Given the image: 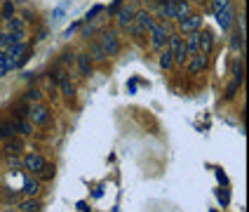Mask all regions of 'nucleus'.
I'll use <instances>...</instances> for the list:
<instances>
[{"instance_id":"nucleus-22","label":"nucleus","mask_w":249,"mask_h":212,"mask_svg":"<svg viewBox=\"0 0 249 212\" xmlns=\"http://www.w3.org/2000/svg\"><path fill=\"white\" fill-rule=\"evenodd\" d=\"M7 31H12V33H17V31H26V26H24V21L19 19V17H10L7 19Z\"/></svg>"},{"instance_id":"nucleus-7","label":"nucleus","mask_w":249,"mask_h":212,"mask_svg":"<svg viewBox=\"0 0 249 212\" xmlns=\"http://www.w3.org/2000/svg\"><path fill=\"white\" fill-rule=\"evenodd\" d=\"M233 21H235V10H233V5H228V7H223V10L216 12V24L221 26V31H231Z\"/></svg>"},{"instance_id":"nucleus-8","label":"nucleus","mask_w":249,"mask_h":212,"mask_svg":"<svg viewBox=\"0 0 249 212\" xmlns=\"http://www.w3.org/2000/svg\"><path fill=\"white\" fill-rule=\"evenodd\" d=\"M24 38H26V31H17V33H12V31H2L0 33V47H12V45H17V42H24Z\"/></svg>"},{"instance_id":"nucleus-39","label":"nucleus","mask_w":249,"mask_h":212,"mask_svg":"<svg viewBox=\"0 0 249 212\" xmlns=\"http://www.w3.org/2000/svg\"><path fill=\"white\" fill-rule=\"evenodd\" d=\"M78 208H80L83 212H89V208H87V203H85V200H80V203H78Z\"/></svg>"},{"instance_id":"nucleus-18","label":"nucleus","mask_w":249,"mask_h":212,"mask_svg":"<svg viewBox=\"0 0 249 212\" xmlns=\"http://www.w3.org/2000/svg\"><path fill=\"white\" fill-rule=\"evenodd\" d=\"M177 2V0H174ZM174 2H160V14L167 19H177V5Z\"/></svg>"},{"instance_id":"nucleus-16","label":"nucleus","mask_w":249,"mask_h":212,"mask_svg":"<svg viewBox=\"0 0 249 212\" xmlns=\"http://www.w3.org/2000/svg\"><path fill=\"white\" fill-rule=\"evenodd\" d=\"M89 57L97 59V61H106V59H108V55L104 52V47H101L99 42H92V45H89Z\"/></svg>"},{"instance_id":"nucleus-35","label":"nucleus","mask_w":249,"mask_h":212,"mask_svg":"<svg viewBox=\"0 0 249 212\" xmlns=\"http://www.w3.org/2000/svg\"><path fill=\"white\" fill-rule=\"evenodd\" d=\"M216 196H219V200H221L223 205H228V193H221V191H216Z\"/></svg>"},{"instance_id":"nucleus-26","label":"nucleus","mask_w":249,"mask_h":212,"mask_svg":"<svg viewBox=\"0 0 249 212\" xmlns=\"http://www.w3.org/2000/svg\"><path fill=\"white\" fill-rule=\"evenodd\" d=\"M5 151H7V155H17L19 151H21V141H7V146H5Z\"/></svg>"},{"instance_id":"nucleus-2","label":"nucleus","mask_w":249,"mask_h":212,"mask_svg":"<svg viewBox=\"0 0 249 212\" xmlns=\"http://www.w3.org/2000/svg\"><path fill=\"white\" fill-rule=\"evenodd\" d=\"M148 31H151V45L155 50H162L165 42L169 40V28H167V24L165 21H153V26Z\"/></svg>"},{"instance_id":"nucleus-25","label":"nucleus","mask_w":249,"mask_h":212,"mask_svg":"<svg viewBox=\"0 0 249 212\" xmlns=\"http://www.w3.org/2000/svg\"><path fill=\"white\" fill-rule=\"evenodd\" d=\"M242 85V80L240 78H233V83L228 85V90H226V99H233L235 97V92H237V87Z\"/></svg>"},{"instance_id":"nucleus-4","label":"nucleus","mask_w":249,"mask_h":212,"mask_svg":"<svg viewBox=\"0 0 249 212\" xmlns=\"http://www.w3.org/2000/svg\"><path fill=\"white\" fill-rule=\"evenodd\" d=\"M99 45L104 47V52H106L108 57H115L118 52H120V40H118V33H115V31H104Z\"/></svg>"},{"instance_id":"nucleus-9","label":"nucleus","mask_w":249,"mask_h":212,"mask_svg":"<svg viewBox=\"0 0 249 212\" xmlns=\"http://www.w3.org/2000/svg\"><path fill=\"white\" fill-rule=\"evenodd\" d=\"M45 158H42L40 154H26V158H24V168L28 170V172H33V174H38L42 168H45Z\"/></svg>"},{"instance_id":"nucleus-28","label":"nucleus","mask_w":249,"mask_h":212,"mask_svg":"<svg viewBox=\"0 0 249 212\" xmlns=\"http://www.w3.org/2000/svg\"><path fill=\"white\" fill-rule=\"evenodd\" d=\"M231 5V0H212V12L216 14L219 10H223V7H228Z\"/></svg>"},{"instance_id":"nucleus-30","label":"nucleus","mask_w":249,"mask_h":212,"mask_svg":"<svg viewBox=\"0 0 249 212\" xmlns=\"http://www.w3.org/2000/svg\"><path fill=\"white\" fill-rule=\"evenodd\" d=\"M7 165H10L12 170H19L21 165H24V163H21V160H19L17 155H7Z\"/></svg>"},{"instance_id":"nucleus-31","label":"nucleus","mask_w":249,"mask_h":212,"mask_svg":"<svg viewBox=\"0 0 249 212\" xmlns=\"http://www.w3.org/2000/svg\"><path fill=\"white\" fill-rule=\"evenodd\" d=\"M61 90H64V95H66V97H73V92H75V87H73L69 80H64V83H61Z\"/></svg>"},{"instance_id":"nucleus-41","label":"nucleus","mask_w":249,"mask_h":212,"mask_svg":"<svg viewBox=\"0 0 249 212\" xmlns=\"http://www.w3.org/2000/svg\"><path fill=\"white\" fill-rule=\"evenodd\" d=\"M160 2H174V0H160Z\"/></svg>"},{"instance_id":"nucleus-17","label":"nucleus","mask_w":249,"mask_h":212,"mask_svg":"<svg viewBox=\"0 0 249 212\" xmlns=\"http://www.w3.org/2000/svg\"><path fill=\"white\" fill-rule=\"evenodd\" d=\"M160 66H162L165 71H169L172 66H174V55H172V50H169V47H165V50H162V55H160Z\"/></svg>"},{"instance_id":"nucleus-3","label":"nucleus","mask_w":249,"mask_h":212,"mask_svg":"<svg viewBox=\"0 0 249 212\" xmlns=\"http://www.w3.org/2000/svg\"><path fill=\"white\" fill-rule=\"evenodd\" d=\"M169 50H172V55H174V64H179L183 66L186 61H188V52H186V45H183V38H181V33H174V36H169Z\"/></svg>"},{"instance_id":"nucleus-34","label":"nucleus","mask_w":249,"mask_h":212,"mask_svg":"<svg viewBox=\"0 0 249 212\" xmlns=\"http://www.w3.org/2000/svg\"><path fill=\"white\" fill-rule=\"evenodd\" d=\"M78 26H80V24H71V28H66V31H64V38H71V33H73Z\"/></svg>"},{"instance_id":"nucleus-40","label":"nucleus","mask_w":249,"mask_h":212,"mask_svg":"<svg viewBox=\"0 0 249 212\" xmlns=\"http://www.w3.org/2000/svg\"><path fill=\"white\" fill-rule=\"evenodd\" d=\"M2 76H5V71H2V69H0V78H2Z\"/></svg>"},{"instance_id":"nucleus-32","label":"nucleus","mask_w":249,"mask_h":212,"mask_svg":"<svg viewBox=\"0 0 249 212\" xmlns=\"http://www.w3.org/2000/svg\"><path fill=\"white\" fill-rule=\"evenodd\" d=\"M12 17V2H5V7H2V19H10Z\"/></svg>"},{"instance_id":"nucleus-15","label":"nucleus","mask_w":249,"mask_h":212,"mask_svg":"<svg viewBox=\"0 0 249 212\" xmlns=\"http://www.w3.org/2000/svg\"><path fill=\"white\" fill-rule=\"evenodd\" d=\"M12 125L17 132H21V135H33V125L28 123V120H24V118H14Z\"/></svg>"},{"instance_id":"nucleus-37","label":"nucleus","mask_w":249,"mask_h":212,"mask_svg":"<svg viewBox=\"0 0 249 212\" xmlns=\"http://www.w3.org/2000/svg\"><path fill=\"white\" fill-rule=\"evenodd\" d=\"M216 177H219V182H223V184H228V179H226V174H223L221 170H216Z\"/></svg>"},{"instance_id":"nucleus-27","label":"nucleus","mask_w":249,"mask_h":212,"mask_svg":"<svg viewBox=\"0 0 249 212\" xmlns=\"http://www.w3.org/2000/svg\"><path fill=\"white\" fill-rule=\"evenodd\" d=\"M38 177H40V179H52V177H54V165H47V163H45V168L38 172Z\"/></svg>"},{"instance_id":"nucleus-23","label":"nucleus","mask_w":249,"mask_h":212,"mask_svg":"<svg viewBox=\"0 0 249 212\" xmlns=\"http://www.w3.org/2000/svg\"><path fill=\"white\" fill-rule=\"evenodd\" d=\"M14 132H17V130H14L12 123H0V137H2V139H10V137H14Z\"/></svg>"},{"instance_id":"nucleus-12","label":"nucleus","mask_w":249,"mask_h":212,"mask_svg":"<svg viewBox=\"0 0 249 212\" xmlns=\"http://www.w3.org/2000/svg\"><path fill=\"white\" fill-rule=\"evenodd\" d=\"M197 40H200V31H193V33H188L186 38H183V45H186V52H188V59L195 57L200 52V47H197Z\"/></svg>"},{"instance_id":"nucleus-36","label":"nucleus","mask_w":249,"mask_h":212,"mask_svg":"<svg viewBox=\"0 0 249 212\" xmlns=\"http://www.w3.org/2000/svg\"><path fill=\"white\" fill-rule=\"evenodd\" d=\"M64 10H66V5H61V7H56L54 10V17L59 19V17H64Z\"/></svg>"},{"instance_id":"nucleus-10","label":"nucleus","mask_w":249,"mask_h":212,"mask_svg":"<svg viewBox=\"0 0 249 212\" xmlns=\"http://www.w3.org/2000/svg\"><path fill=\"white\" fill-rule=\"evenodd\" d=\"M134 14H137V7H134V5H129V2H127V5H120V7H118V21H120V26H129V24H132V21H134Z\"/></svg>"},{"instance_id":"nucleus-42","label":"nucleus","mask_w":249,"mask_h":212,"mask_svg":"<svg viewBox=\"0 0 249 212\" xmlns=\"http://www.w3.org/2000/svg\"><path fill=\"white\" fill-rule=\"evenodd\" d=\"M148 2H160V0H148Z\"/></svg>"},{"instance_id":"nucleus-33","label":"nucleus","mask_w":249,"mask_h":212,"mask_svg":"<svg viewBox=\"0 0 249 212\" xmlns=\"http://www.w3.org/2000/svg\"><path fill=\"white\" fill-rule=\"evenodd\" d=\"M40 99V92L38 90H31V92H26V101H38Z\"/></svg>"},{"instance_id":"nucleus-29","label":"nucleus","mask_w":249,"mask_h":212,"mask_svg":"<svg viewBox=\"0 0 249 212\" xmlns=\"http://www.w3.org/2000/svg\"><path fill=\"white\" fill-rule=\"evenodd\" d=\"M101 12H104V5H94V7L87 12V17H85V19H87V21H94V17H97V14H101Z\"/></svg>"},{"instance_id":"nucleus-5","label":"nucleus","mask_w":249,"mask_h":212,"mask_svg":"<svg viewBox=\"0 0 249 212\" xmlns=\"http://www.w3.org/2000/svg\"><path fill=\"white\" fill-rule=\"evenodd\" d=\"M179 28L181 33H193V31H200L202 28V14H188V17H183L179 19Z\"/></svg>"},{"instance_id":"nucleus-13","label":"nucleus","mask_w":249,"mask_h":212,"mask_svg":"<svg viewBox=\"0 0 249 212\" xmlns=\"http://www.w3.org/2000/svg\"><path fill=\"white\" fill-rule=\"evenodd\" d=\"M197 47H200V55L209 57L212 47H214V36H212L209 31H202V33H200V40H197Z\"/></svg>"},{"instance_id":"nucleus-38","label":"nucleus","mask_w":249,"mask_h":212,"mask_svg":"<svg viewBox=\"0 0 249 212\" xmlns=\"http://www.w3.org/2000/svg\"><path fill=\"white\" fill-rule=\"evenodd\" d=\"M75 61V57L73 55H64V64H73Z\"/></svg>"},{"instance_id":"nucleus-11","label":"nucleus","mask_w":249,"mask_h":212,"mask_svg":"<svg viewBox=\"0 0 249 212\" xmlns=\"http://www.w3.org/2000/svg\"><path fill=\"white\" fill-rule=\"evenodd\" d=\"M207 64H209V57L197 52V55L191 57V61H188V73H191V76H197V73H202V71L207 69Z\"/></svg>"},{"instance_id":"nucleus-24","label":"nucleus","mask_w":249,"mask_h":212,"mask_svg":"<svg viewBox=\"0 0 249 212\" xmlns=\"http://www.w3.org/2000/svg\"><path fill=\"white\" fill-rule=\"evenodd\" d=\"M0 69L5 71V73L14 69V66H12V61H10V57H7V52H5V50H0Z\"/></svg>"},{"instance_id":"nucleus-1","label":"nucleus","mask_w":249,"mask_h":212,"mask_svg":"<svg viewBox=\"0 0 249 212\" xmlns=\"http://www.w3.org/2000/svg\"><path fill=\"white\" fill-rule=\"evenodd\" d=\"M153 26V14L146 12V10H137V14H134V21L129 24V33L134 36V38H139V36H143L148 28Z\"/></svg>"},{"instance_id":"nucleus-21","label":"nucleus","mask_w":249,"mask_h":212,"mask_svg":"<svg viewBox=\"0 0 249 212\" xmlns=\"http://www.w3.org/2000/svg\"><path fill=\"white\" fill-rule=\"evenodd\" d=\"M19 208H21V212H40L42 205H40V200H36V198H28V200H24Z\"/></svg>"},{"instance_id":"nucleus-20","label":"nucleus","mask_w":249,"mask_h":212,"mask_svg":"<svg viewBox=\"0 0 249 212\" xmlns=\"http://www.w3.org/2000/svg\"><path fill=\"white\" fill-rule=\"evenodd\" d=\"M38 191H40V182H38V179H26V182H24V193H26L28 198H33Z\"/></svg>"},{"instance_id":"nucleus-6","label":"nucleus","mask_w":249,"mask_h":212,"mask_svg":"<svg viewBox=\"0 0 249 212\" xmlns=\"http://www.w3.org/2000/svg\"><path fill=\"white\" fill-rule=\"evenodd\" d=\"M28 120H31V123H36V125H45V123L50 120V109H47L45 104H36V106H31V109H28Z\"/></svg>"},{"instance_id":"nucleus-19","label":"nucleus","mask_w":249,"mask_h":212,"mask_svg":"<svg viewBox=\"0 0 249 212\" xmlns=\"http://www.w3.org/2000/svg\"><path fill=\"white\" fill-rule=\"evenodd\" d=\"M174 5H177V21L191 14V2H188V0H177Z\"/></svg>"},{"instance_id":"nucleus-14","label":"nucleus","mask_w":249,"mask_h":212,"mask_svg":"<svg viewBox=\"0 0 249 212\" xmlns=\"http://www.w3.org/2000/svg\"><path fill=\"white\" fill-rule=\"evenodd\" d=\"M75 61H78V69H80V76H85V78H87V76H89V73H92V57L89 55H78L75 57Z\"/></svg>"}]
</instances>
